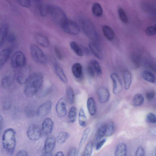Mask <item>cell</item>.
<instances>
[{
	"instance_id": "6da1fadb",
	"label": "cell",
	"mask_w": 156,
	"mask_h": 156,
	"mask_svg": "<svg viewBox=\"0 0 156 156\" xmlns=\"http://www.w3.org/2000/svg\"><path fill=\"white\" fill-rule=\"evenodd\" d=\"M43 80V76L40 73L31 74L24 88L23 93L25 95L29 97L35 95L42 85Z\"/></svg>"
},
{
	"instance_id": "7a4b0ae2",
	"label": "cell",
	"mask_w": 156,
	"mask_h": 156,
	"mask_svg": "<svg viewBox=\"0 0 156 156\" xmlns=\"http://www.w3.org/2000/svg\"><path fill=\"white\" fill-rule=\"evenodd\" d=\"M3 148L9 154H12L15 151L16 145V132L12 128H9L4 132L2 138Z\"/></svg>"
},
{
	"instance_id": "3957f363",
	"label": "cell",
	"mask_w": 156,
	"mask_h": 156,
	"mask_svg": "<svg viewBox=\"0 0 156 156\" xmlns=\"http://www.w3.org/2000/svg\"><path fill=\"white\" fill-rule=\"evenodd\" d=\"M49 13L54 22L61 28L68 19L63 11L56 6L51 5Z\"/></svg>"
},
{
	"instance_id": "277c9868",
	"label": "cell",
	"mask_w": 156,
	"mask_h": 156,
	"mask_svg": "<svg viewBox=\"0 0 156 156\" xmlns=\"http://www.w3.org/2000/svg\"><path fill=\"white\" fill-rule=\"evenodd\" d=\"M30 50L32 58L35 62L42 64L47 63V59L46 55L37 46L34 44H31Z\"/></svg>"
},
{
	"instance_id": "5b68a950",
	"label": "cell",
	"mask_w": 156,
	"mask_h": 156,
	"mask_svg": "<svg viewBox=\"0 0 156 156\" xmlns=\"http://www.w3.org/2000/svg\"><path fill=\"white\" fill-rule=\"evenodd\" d=\"M83 31L89 38L96 41L98 38V34L92 23L88 20H84L82 23Z\"/></svg>"
},
{
	"instance_id": "8992f818",
	"label": "cell",
	"mask_w": 156,
	"mask_h": 156,
	"mask_svg": "<svg viewBox=\"0 0 156 156\" xmlns=\"http://www.w3.org/2000/svg\"><path fill=\"white\" fill-rule=\"evenodd\" d=\"M26 58L23 53L20 51L16 52L11 59V65L14 68H21L25 66Z\"/></svg>"
},
{
	"instance_id": "52a82bcc",
	"label": "cell",
	"mask_w": 156,
	"mask_h": 156,
	"mask_svg": "<svg viewBox=\"0 0 156 156\" xmlns=\"http://www.w3.org/2000/svg\"><path fill=\"white\" fill-rule=\"evenodd\" d=\"M31 75L30 68L29 66L25 65L20 68L16 76L17 82L20 84H25Z\"/></svg>"
},
{
	"instance_id": "ba28073f",
	"label": "cell",
	"mask_w": 156,
	"mask_h": 156,
	"mask_svg": "<svg viewBox=\"0 0 156 156\" xmlns=\"http://www.w3.org/2000/svg\"><path fill=\"white\" fill-rule=\"evenodd\" d=\"M62 28L65 32L71 35H76L80 32V29L77 24L69 19L67 20Z\"/></svg>"
},
{
	"instance_id": "9c48e42d",
	"label": "cell",
	"mask_w": 156,
	"mask_h": 156,
	"mask_svg": "<svg viewBox=\"0 0 156 156\" xmlns=\"http://www.w3.org/2000/svg\"><path fill=\"white\" fill-rule=\"evenodd\" d=\"M42 132V130L37 125L33 124L29 127L27 134L30 140L34 141L37 140L41 138Z\"/></svg>"
},
{
	"instance_id": "30bf717a",
	"label": "cell",
	"mask_w": 156,
	"mask_h": 156,
	"mask_svg": "<svg viewBox=\"0 0 156 156\" xmlns=\"http://www.w3.org/2000/svg\"><path fill=\"white\" fill-rule=\"evenodd\" d=\"M56 140L53 136L48 137L46 140L43 148V155L52 156V152L55 146Z\"/></svg>"
},
{
	"instance_id": "8fae6325",
	"label": "cell",
	"mask_w": 156,
	"mask_h": 156,
	"mask_svg": "<svg viewBox=\"0 0 156 156\" xmlns=\"http://www.w3.org/2000/svg\"><path fill=\"white\" fill-rule=\"evenodd\" d=\"M113 83V92L115 94L120 93L122 89V84L118 74L113 73L110 75Z\"/></svg>"
},
{
	"instance_id": "7c38bea8",
	"label": "cell",
	"mask_w": 156,
	"mask_h": 156,
	"mask_svg": "<svg viewBox=\"0 0 156 156\" xmlns=\"http://www.w3.org/2000/svg\"><path fill=\"white\" fill-rule=\"evenodd\" d=\"M52 102L50 100L46 101L41 105L38 108L36 113L38 116L43 117L47 115L51 110Z\"/></svg>"
},
{
	"instance_id": "4fadbf2b",
	"label": "cell",
	"mask_w": 156,
	"mask_h": 156,
	"mask_svg": "<svg viewBox=\"0 0 156 156\" xmlns=\"http://www.w3.org/2000/svg\"><path fill=\"white\" fill-rule=\"evenodd\" d=\"M56 111L59 117H63L66 115L67 110L65 100L64 98H61L57 102L56 105Z\"/></svg>"
},
{
	"instance_id": "5bb4252c",
	"label": "cell",
	"mask_w": 156,
	"mask_h": 156,
	"mask_svg": "<svg viewBox=\"0 0 156 156\" xmlns=\"http://www.w3.org/2000/svg\"><path fill=\"white\" fill-rule=\"evenodd\" d=\"M54 126L52 120L49 118L44 119L42 124V132L45 136L50 134L52 132Z\"/></svg>"
},
{
	"instance_id": "9a60e30c",
	"label": "cell",
	"mask_w": 156,
	"mask_h": 156,
	"mask_svg": "<svg viewBox=\"0 0 156 156\" xmlns=\"http://www.w3.org/2000/svg\"><path fill=\"white\" fill-rule=\"evenodd\" d=\"M89 49L93 54L98 59L101 60L103 58V55L101 50L95 41H92L89 43Z\"/></svg>"
},
{
	"instance_id": "2e32d148",
	"label": "cell",
	"mask_w": 156,
	"mask_h": 156,
	"mask_svg": "<svg viewBox=\"0 0 156 156\" xmlns=\"http://www.w3.org/2000/svg\"><path fill=\"white\" fill-rule=\"evenodd\" d=\"M97 94L100 103H105L108 102L110 97V93L108 89L104 87H99L97 90Z\"/></svg>"
},
{
	"instance_id": "e0dca14e",
	"label": "cell",
	"mask_w": 156,
	"mask_h": 156,
	"mask_svg": "<svg viewBox=\"0 0 156 156\" xmlns=\"http://www.w3.org/2000/svg\"><path fill=\"white\" fill-rule=\"evenodd\" d=\"M14 79V74L11 72L5 74L1 81V86L3 88L6 89L10 87Z\"/></svg>"
},
{
	"instance_id": "ac0fdd59",
	"label": "cell",
	"mask_w": 156,
	"mask_h": 156,
	"mask_svg": "<svg viewBox=\"0 0 156 156\" xmlns=\"http://www.w3.org/2000/svg\"><path fill=\"white\" fill-rule=\"evenodd\" d=\"M10 48H7L3 49L0 54V68L1 69L9 59L12 53Z\"/></svg>"
},
{
	"instance_id": "d6986e66",
	"label": "cell",
	"mask_w": 156,
	"mask_h": 156,
	"mask_svg": "<svg viewBox=\"0 0 156 156\" xmlns=\"http://www.w3.org/2000/svg\"><path fill=\"white\" fill-rule=\"evenodd\" d=\"M8 26L5 23H3L0 29V47H1L4 44L7 39L8 35Z\"/></svg>"
},
{
	"instance_id": "ffe728a7",
	"label": "cell",
	"mask_w": 156,
	"mask_h": 156,
	"mask_svg": "<svg viewBox=\"0 0 156 156\" xmlns=\"http://www.w3.org/2000/svg\"><path fill=\"white\" fill-rule=\"evenodd\" d=\"M106 132V124L104 123L98 127L96 136L93 142L94 146H96L97 144L101 139L105 135Z\"/></svg>"
},
{
	"instance_id": "44dd1931",
	"label": "cell",
	"mask_w": 156,
	"mask_h": 156,
	"mask_svg": "<svg viewBox=\"0 0 156 156\" xmlns=\"http://www.w3.org/2000/svg\"><path fill=\"white\" fill-rule=\"evenodd\" d=\"M87 107L89 112L92 116L95 115L97 112V107L93 98L90 97L87 101Z\"/></svg>"
},
{
	"instance_id": "7402d4cb",
	"label": "cell",
	"mask_w": 156,
	"mask_h": 156,
	"mask_svg": "<svg viewBox=\"0 0 156 156\" xmlns=\"http://www.w3.org/2000/svg\"><path fill=\"white\" fill-rule=\"evenodd\" d=\"M35 37L37 42L41 46L45 48L49 46V41L46 36L41 34H37L35 35Z\"/></svg>"
},
{
	"instance_id": "603a6c76",
	"label": "cell",
	"mask_w": 156,
	"mask_h": 156,
	"mask_svg": "<svg viewBox=\"0 0 156 156\" xmlns=\"http://www.w3.org/2000/svg\"><path fill=\"white\" fill-rule=\"evenodd\" d=\"M127 152V147L123 143H120L117 146L115 151V155L116 156H125Z\"/></svg>"
},
{
	"instance_id": "cb8c5ba5",
	"label": "cell",
	"mask_w": 156,
	"mask_h": 156,
	"mask_svg": "<svg viewBox=\"0 0 156 156\" xmlns=\"http://www.w3.org/2000/svg\"><path fill=\"white\" fill-rule=\"evenodd\" d=\"M104 36L108 40L112 41L114 37V33L111 27L107 25H104L102 27Z\"/></svg>"
},
{
	"instance_id": "d4e9b609",
	"label": "cell",
	"mask_w": 156,
	"mask_h": 156,
	"mask_svg": "<svg viewBox=\"0 0 156 156\" xmlns=\"http://www.w3.org/2000/svg\"><path fill=\"white\" fill-rule=\"evenodd\" d=\"M123 78L124 87L126 89L128 90L132 82V76L129 71L127 70H124L123 72Z\"/></svg>"
},
{
	"instance_id": "484cf974",
	"label": "cell",
	"mask_w": 156,
	"mask_h": 156,
	"mask_svg": "<svg viewBox=\"0 0 156 156\" xmlns=\"http://www.w3.org/2000/svg\"><path fill=\"white\" fill-rule=\"evenodd\" d=\"M72 71L75 77L78 78H80L82 74V66L79 63H75L72 66Z\"/></svg>"
},
{
	"instance_id": "4316f807",
	"label": "cell",
	"mask_w": 156,
	"mask_h": 156,
	"mask_svg": "<svg viewBox=\"0 0 156 156\" xmlns=\"http://www.w3.org/2000/svg\"><path fill=\"white\" fill-rule=\"evenodd\" d=\"M55 72L59 79L63 82L66 83L68 82L67 78L62 68L58 64L55 65Z\"/></svg>"
},
{
	"instance_id": "83f0119b",
	"label": "cell",
	"mask_w": 156,
	"mask_h": 156,
	"mask_svg": "<svg viewBox=\"0 0 156 156\" xmlns=\"http://www.w3.org/2000/svg\"><path fill=\"white\" fill-rule=\"evenodd\" d=\"M90 127L86 128L83 133L79 145V149L80 150L86 142L91 131Z\"/></svg>"
},
{
	"instance_id": "f1b7e54d",
	"label": "cell",
	"mask_w": 156,
	"mask_h": 156,
	"mask_svg": "<svg viewBox=\"0 0 156 156\" xmlns=\"http://www.w3.org/2000/svg\"><path fill=\"white\" fill-rule=\"evenodd\" d=\"M142 77L146 81L151 83H154L155 81L154 75L151 72L147 70L143 71L141 73Z\"/></svg>"
},
{
	"instance_id": "f546056e",
	"label": "cell",
	"mask_w": 156,
	"mask_h": 156,
	"mask_svg": "<svg viewBox=\"0 0 156 156\" xmlns=\"http://www.w3.org/2000/svg\"><path fill=\"white\" fill-rule=\"evenodd\" d=\"M69 136V134L68 132H60L57 136L56 141L59 144H63L68 139Z\"/></svg>"
},
{
	"instance_id": "4dcf8cb0",
	"label": "cell",
	"mask_w": 156,
	"mask_h": 156,
	"mask_svg": "<svg viewBox=\"0 0 156 156\" xmlns=\"http://www.w3.org/2000/svg\"><path fill=\"white\" fill-rule=\"evenodd\" d=\"M92 11L93 14L96 16L101 17L103 14L102 8L100 4L98 3H95L93 4Z\"/></svg>"
},
{
	"instance_id": "1f68e13d",
	"label": "cell",
	"mask_w": 156,
	"mask_h": 156,
	"mask_svg": "<svg viewBox=\"0 0 156 156\" xmlns=\"http://www.w3.org/2000/svg\"><path fill=\"white\" fill-rule=\"evenodd\" d=\"M78 121L80 125L82 127L86 126L87 123V118L82 108H80L79 113Z\"/></svg>"
},
{
	"instance_id": "d6a6232c",
	"label": "cell",
	"mask_w": 156,
	"mask_h": 156,
	"mask_svg": "<svg viewBox=\"0 0 156 156\" xmlns=\"http://www.w3.org/2000/svg\"><path fill=\"white\" fill-rule=\"evenodd\" d=\"M37 7L39 14L41 16H44L49 13L51 5L41 4Z\"/></svg>"
},
{
	"instance_id": "836d02e7",
	"label": "cell",
	"mask_w": 156,
	"mask_h": 156,
	"mask_svg": "<svg viewBox=\"0 0 156 156\" xmlns=\"http://www.w3.org/2000/svg\"><path fill=\"white\" fill-rule=\"evenodd\" d=\"M70 46L71 49L79 56H82L83 55V53L81 47L74 41H71L70 43Z\"/></svg>"
},
{
	"instance_id": "e575fe53",
	"label": "cell",
	"mask_w": 156,
	"mask_h": 156,
	"mask_svg": "<svg viewBox=\"0 0 156 156\" xmlns=\"http://www.w3.org/2000/svg\"><path fill=\"white\" fill-rule=\"evenodd\" d=\"M144 98L143 96L140 94H136L133 99V103L135 106H139L144 103Z\"/></svg>"
},
{
	"instance_id": "d590c367",
	"label": "cell",
	"mask_w": 156,
	"mask_h": 156,
	"mask_svg": "<svg viewBox=\"0 0 156 156\" xmlns=\"http://www.w3.org/2000/svg\"><path fill=\"white\" fill-rule=\"evenodd\" d=\"M106 124V132L105 136H112L115 131V127L114 123L112 122H108Z\"/></svg>"
},
{
	"instance_id": "8d00e7d4",
	"label": "cell",
	"mask_w": 156,
	"mask_h": 156,
	"mask_svg": "<svg viewBox=\"0 0 156 156\" xmlns=\"http://www.w3.org/2000/svg\"><path fill=\"white\" fill-rule=\"evenodd\" d=\"M76 115V108L75 106H73L70 109L68 114V118L71 122L73 123L75 121Z\"/></svg>"
},
{
	"instance_id": "74e56055",
	"label": "cell",
	"mask_w": 156,
	"mask_h": 156,
	"mask_svg": "<svg viewBox=\"0 0 156 156\" xmlns=\"http://www.w3.org/2000/svg\"><path fill=\"white\" fill-rule=\"evenodd\" d=\"M93 146V141H89L85 147L83 154V156H90L92 153Z\"/></svg>"
},
{
	"instance_id": "f35d334b",
	"label": "cell",
	"mask_w": 156,
	"mask_h": 156,
	"mask_svg": "<svg viewBox=\"0 0 156 156\" xmlns=\"http://www.w3.org/2000/svg\"><path fill=\"white\" fill-rule=\"evenodd\" d=\"M66 93L69 103L73 104L74 101V94L72 87L69 86L66 88Z\"/></svg>"
},
{
	"instance_id": "ab89813d",
	"label": "cell",
	"mask_w": 156,
	"mask_h": 156,
	"mask_svg": "<svg viewBox=\"0 0 156 156\" xmlns=\"http://www.w3.org/2000/svg\"><path fill=\"white\" fill-rule=\"evenodd\" d=\"M90 64L93 67L95 72L98 75L101 74L102 69L98 62L96 60L92 59L90 60Z\"/></svg>"
},
{
	"instance_id": "60d3db41",
	"label": "cell",
	"mask_w": 156,
	"mask_h": 156,
	"mask_svg": "<svg viewBox=\"0 0 156 156\" xmlns=\"http://www.w3.org/2000/svg\"><path fill=\"white\" fill-rule=\"evenodd\" d=\"M118 13L119 17L121 21L125 23L128 22V19L127 16L123 9L121 8L118 9Z\"/></svg>"
},
{
	"instance_id": "b9f144b4",
	"label": "cell",
	"mask_w": 156,
	"mask_h": 156,
	"mask_svg": "<svg viewBox=\"0 0 156 156\" xmlns=\"http://www.w3.org/2000/svg\"><path fill=\"white\" fill-rule=\"evenodd\" d=\"M132 60L133 64L136 67L139 66L141 61V58L139 55L134 54L132 55Z\"/></svg>"
},
{
	"instance_id": "7bdbcfd3",
	"label": "cell",
	"mask_w": 156,
	"mask_h": 156,
	"mask_svg": "<svg viewBox=\"0 0 156 156\" xmlns=\"http://www.w3.org/2000/svg\"><path fill=\"white\" fill-rule=\"evenodd\" d=\"M146 120L149 123H156V115L153 113L150 112L147 115Z\"/></svg>"
},
{
	"instance_id": "ee69618b",
	"label": "cell",
	"mask_w": 156,
	"mask_h": 156,
	"mask_svg": "<svg viewBox=\"0 0 156 156\" xmlns=\"http://www.w3.org/2000/svg\"><path fill=\"white\" fill-rule=\"evenodd\" d=\"M145 33L148 36H153L156 34V31L154 27L150 26L147 27L145 30Z\"/></svg>"
},
{
	"instance_id": "f6af8a7d",
	"label": "cell",
	"mask_w": 156,
	"mask_h": 156,
	"mask_svg": "<svg viewBox=\"0 0 156 156\" xmlns=\"http://www.w3.org/2000/svg\"><path fill=\"white\" fill-rule=\"evenodd\" d=\"M21 6L25 8H28L30 5V0H16Z\"/></svg>"
},
{
	"instance_id": "bcb514c9",
	"label": "cell",
	"mask_w": 156,
	"mask_h": 156,
	"mask_svg": "<svg viewBox=\"0 0 156 156\" xmlns=\"http://www.w3.org/2000/svg\"><path fill=\"white\" fill-rule=\"evenodd\" d=\"M25 112L26 115L29 117H33L35 115L34 109L30 107H27L25 109Z\"/></svg>"
},
{
	"instance_id": "7dc6e473",
	"label": "cell",
	"mask_w": 156,
	"mask_h": 156,
	"mask_svg": "<svg viewBox=\"0 0 156 156\" xmlns=\"http://www.w3.org/2000/svg\"><path fill=\"white\" fill-rule=\"evenodd\" d=\"M54 49L55 53L57 58L60 60H62L63 58V56L59 49L56 46H55Z\"/></svg>"
},
{
	"instance_id": "c3c4849f",
	"label": "cell",
	"mask_w": 156,
	"mask_h": 156,
	"mask_svg": "<svg viewBox=\"0 0 156 156\" xmlns=\"http://www.w3.org/2000/svg\"><path fill=\"white\" fill-rule=\"evenodd\" d=\"M87 71L90 77H94L95 74V71L93 67L90 64L87 66Z\"/></svg>"
},
{
	"instance_id": "681fc988",
	"label": "cell",
	"mask_w": 156,
	"mask_h": 156,
	"mask_svg": "<svg viewBox=\"0 0 156 156\" xmlns=\"http://www.w3.org/2000/svg\"><path fill=\"white\" fill-rule=\"evenodd\" d=\"M16 39V36L14 34L10 33L8 34L7 40L9 43H13L15 42Z\"/></svg>"
},
{
	"instance_id": "f907efd6",
	"label": "cell",
	"mask_w": 156,
	"mask_h": 156,
	"mask_svg": "<svg viewBox=\"0 0 156 156\" xmlns=\"http://www.w3.org/2000/svg\"><path fill=\"white\" fill-rule=\"evenodd\" d=\"M155 93L152 90H150L147 92L146 94V98L148 101L152 100L154 97Z\"/></svg>"
},
{
	"instance_id": "816d5d0a",
	"label": "cell",
	"mask_w": 156,
	"mask_h": 156,
	"mask_svg": "<svg viewBox=\"0 0 156 156\" xmlns=\"http://www.w3.org/2000/svg\"><path fill=\"white\" fill-rule=\"evenodd\" d=\"M144 151L143 148L142 146H139L136 151V156H143L144 155Z\"/></svg>"
},
{
	"instance_id": "f5cc1de1",
	"label": "cell",
	"mask_w": 156,
	"mask_h": 156,
	"mask_svg": "<svg viewBox=\"0 0 156 156\" xmlns=\"http://www.w3.org/2000/svg\"><path fill=\"white\" fill-rule=\"evenodd\" d=\"M106 140V139L104 138L98 142L96 145V150L97 151L99 150L104 145Z\"/></svg>"
},
{
	"instance_id": "db71d44e",
	"label": "cell",
	"mask_w": 156,
	"mask_h": 156,
	"mask_svg": "<svg viewBox=\"0 0 156 156\" xmlns=\"http://www.w3.org/2000/svg\"><path fill=\"white\" fill-rule=\"evenodd\" d=\"M16 155L18 156H27L28 155V154L26 151L21 150L17 152Z\"/></svg>"
},
{
	"instance_id": "11a10c76",
	"label": "cell",
	"mask_w": 156,
	"mask_h": 156,
	"mask_svg": "<svg viewBox=\"0 0 156 156\" xmlns=\"http://www.w3.org/2000/svg\"><path fill=\"white\" fill-rule=\"evenodd\" d=\"M76 153V149L75 147L72 148L69 151L67 155L69 156H74Z\"/></svg>"
},
{
	"instance_id": "9f6ffc18",
	"label": "cell",
	"mask_w": 156,
	"mask_h": 156,
	"mask_svg": "<svg viewBox=\"0 0 156 156\" xmlns=\"http://www.w3.org/2000/svg\"><path fill=\"white\" fill-rule=\"evenodd\" d=\"M147 65L149 68L156 73V64L150 63Z\"/></svg>"
},
{
	"instance_id": "6f0895ef",
	"label": "cell",
	"mask_w": 156,
	"mask_h": 156,
	"mask_svg": "<svg viewBox=\"0 0 156 156\" xmlns=\"http://www.w3.org/2000/svg\"><path fill=\"white\" fill-rule=\"evenodd\" d=\"M83 52L87 55H89L90 54V52L89 50L87 48L84 46L81 47Z\"/></svg>"
},
{
	"instance_id": "680465c9",
	"label": "cell",
	"mask_w": 156,
	"mask_h": 156,
	"mask_svg": "<svg viewBox=\"0 0 156 156\" xmlns=\"http://www.w3.org/2000/svg\"><path fill=\"white\" fill-rule=\"evenodd\" d=\"M0 131H1L3 126V119L1 115L0 116Z\"/></svg>"
},
{
	"instance_id": "91938a15",
	"label": "cell",
	"mask_w": 156,
	"mask_h": 156,
	"mask_svg": "<svg viewBox=\"0 0 156 156\" xmlns=\"http://www.w3.org/2000/svg\"><path fill=\"white\" fill-rule=\"evenodd\" d=\"M4 105V108H5V109L7 110L10 107V104L9 102H7Z\"/></svg>"
},
{
	"instance_id": "94428289",
	"label": "cell",
	"mask_w": 156,
	"mask_h": 156,
	"mask_svg": "<svg viewBox=\"0 0 156 156\" xmlns=\"http://www.w3.org/2000/svg\"><path fill=\"white\" fill-rule=\"evenodd\" d=\"M34 3L37 5V6H38L40 4H41L42 0H33Z\"/></svg>"
},
{
	"instance_id": "6125c7cd",
	"label": "cell",
	"mask_w": 156,
	"mask_h": 156,
	"mask_svg": "<svg viewBox=\"0 0 156 156\" xmlns=\"http://www.w3.org/2000/svg\"><path fill=\"white\" fill-rule=\"evenodd\" d=\"M64 155L62 151L57 152L55 154V156H63Z\"/></svg>"
},
{
	"instance_id": "be15d7a7",
	"label": "cell",
	"mask_w": 156,
	"mask_h": 156,
	"mask_svg": "<svg viewBox=\"0 0 156 156\" xmlns=\"http://www.w3.org/2000/svg\"><path fill=\"white\" fill-rule=\"evenodd\" d=\"M156 31V25H155V26L154 27Z\"/></svg>"
},
{
	"instance_id": "e7e4bbea",
	"label": "cell",
	"mask_w": 156,
	"mask_h": 156,
	"mask_svg": "<svg viewBox=\"0 0 156 156\" xmlns=\"http://www.w3.org/2000/svg\"><path fill=\"white\" fill-rule=\"evenodd\" d=\"M155 155L156 156V153H155Z\"/></svg>"
}]
</instances>
